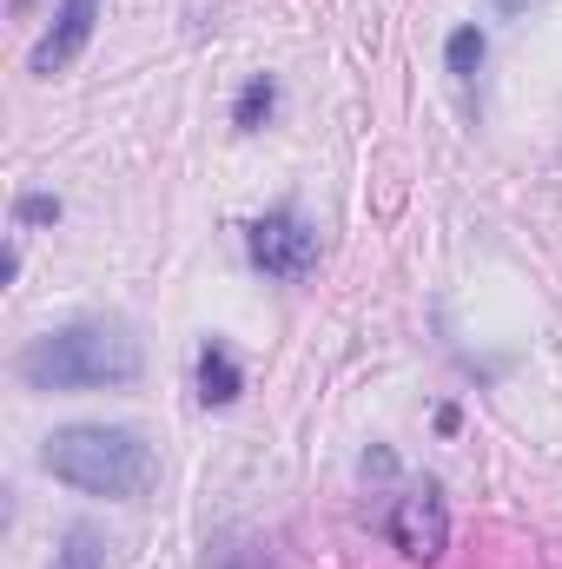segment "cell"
I'll use <instances>...</instances> for the list:
<instances>
[{"label": "cell", "instance_id": "cell-1", "mask_svg": "<svg viewBox=\"0 0 562 569\" xmlns=\"http://www.w3.org/2000/svg\"><path fill=\"white\" fill-rule=\"evenodd\" d=\"M140 365V338L120 318H73L13 358L27 391H113V385H133Z\"/></svg>", "mask_w": 562, "mask_h": 569}, {"label": "cell", "instance_id": "cell-2", "mask_svg": "<svg viewBox=\"0 0 562 569\" xmlns=\"http://www.w3.org/2000/svg\"><path fill=\"white\" fill-rule=\"evenodd\" d=\"M40 470L80 497H107V503H140L159 483V457L140 430L127 425H67L40 443Z\"/></svg>", "mask_w": 562, "mask_h": 569}, {"label": "cell", "instance_id": "cell-3", "mask_svg": "<svg viewBox=\"0 0 562 569\" xmlns=\"http://www.w3.org/2000/svg\"><path fill=\"white\" fill-rule=\"evenodd\" d=\"M245 252H252V266H259L265 279L298 284L318 266V232H311L291 206H279V212H265V219L245 226Z\"/></svg>", "mask_w": 562, "mask_h": 569}, {"label": "cell", "instance_id": "cell-4", "mask_svg": "<svg viewBox=\"0 0 562 569\" xmlns=\"http://www.w3.org/2000/svg\"><path fill=\"white\" fill-rule=\"evenodd\" d=\"M391 543L411 557V563H436L443 543H450V510H443V490L418 483L391 503Z\"/></svg>", "mask_w": 562, "mask_h": 569}, {"label": "cell", "instance_id": "cell-5", "mask_svg": "<svg viewBox=\"0 0 562 569\" xmlns=\"http://www.w3.org/2000/svg\"><path fill=\"white\" fill-rule=\"evenodd\" d=\"M93 20H100V0H60V13H53V27L40 33V47H33V73L40 80H53L60 67H73L80 60V47L93 40Z\"/></svg>", "mask_w": 562, "mask_h": 569}, {"label": "cell", "instance_id": "cell-6", "mask_svg": "<svg viewBox=\"0 0 562 569\" xmlns=\"http://www.w3.org/2000/svg\"><path fill=\"white\" fill-rule=\"evenodd\" d=\"M239 391H245V378H239L232 351L225 345H205L199 351V405H232Z\"/></svg>", "mask_w": 562, "mask_h": 569}, {"label": "cell", "instance_id": "cell-7", "mask_svg": "<svg viewBox=\"0 0 562 569\" xmlns=\"http://www.w3.org/2000/svg\"><path fill=\"white\" fill-rule=\"evenodd\" d=\"M272 107H279V80H272V73H252L245 93H239V107H232V127H239V133H259V127L272 120Z\"/></svg>", "mask_w": 562, "mask_h": 569}, {"label": "cell", "instance_id": "cell-8", "mask_svg": "<svg viewBox=\"0 0 562 569\" xmlns=\"http://www.w3.org/2000/svg\"><path fill=\"white\" fill-rule=\"evenodd\" d=\"M483 53H490V40H483V27H456V33L443 40V67H450L456 80H470V73L483 67Z\"/></svg>", "mask_w": 562, "mask_h": 569}, {"label": "cell", "instance_id": "cell-9", "mask_svg": "<svg viewBox=\"0 0 562 569\" xmlns=\"http://www.w3.org/2000/svg\"><path fill=\"white\" fill-rule=\"evenodd\" d=\"M53 569H100V537H93L87 523H73V530L60 537V550H53Z\"/></svg>", "mask_w": 562, "mask_h": 569}, {"label": "cell", "instance_id": "cell-10", "mask_svg": "<svg viewBox=\"0 0 562 569\" xmlns=\"http://www.w3.org/2000/svg\"><path fill=\"white\" fill-rule=\"evenodd\" d=\"M13 219H20V226H40V219H60V199H47V192H27V199L13 206Z\"/></svg>", "mask_w": 562, "mask_h": 569}]
</instances>
